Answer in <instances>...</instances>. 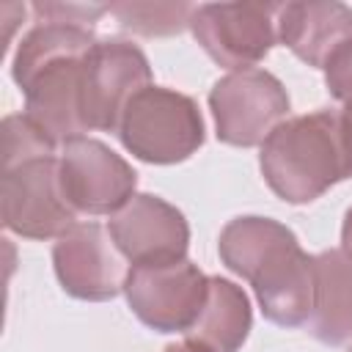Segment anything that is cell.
Listing matches in <instances>:
<instances>
[{
  "mask_svg": "<svg viewBox=\"0 0 352 352\" xmlns=\"http://www.w3.org/2000/svg\"><path fill=\"white\" fill-rule=\"evenodd\" d=\"M99 38L91 28L38 22L14 52L11 77L25 94V116L58 146L85 138L82 66Z\"/></svg>",
  "mask_w": 352,
  "mask_h": 352,
  "instance_id": "1",
  "label": "cell"
},
{
  "mask_svg": "<svg viewBox=\"0 0 352 352\" xmlns=\"http://www.w3.org/2000/svg\"><path fill=\"white\" fill-rule=\"evenodd\" d=\"M223 264L245 278L261 314L280 327H300L314 305V256H308L294 231L272 217H234L217 239Z\"/></svg>",
  "mask_w": 352,
  "mask_h": 352,
  "instance_id": "2",
  "label": "cell"
},
{
  "mask_svg": "<svg viewBox=\"0 0 352 352\" xmlns=\"http://www.w3.org/2000/svg\"><path fill=\"white\" fill-rule=\"evenodd\" d=\"M258 165L278 198L311 204L352 179V121L341 110L289 118L261 143Z\"/></svg>",
  "mask_w": 352,
  "mask_h": 352,
  "instance_id": "3",
  "label": "cell"
},
{
  "mask_svg": "<svg viewBox=\"0 0 352 352\" xmlns=\"http://www.w3.org/2000/svg\"><path fill=\"white\" fill-rule=\"evenodd\" d=\"M116 132L132 157L151 165H173L201 148L204 118L187 94L148 85L126 104Z\"/></svg>",
  "mask_w": 352,
  "mask_h": 352,
  "instance_id": "4",
  "label": "cell"
},
{
  "mask_svg": "<svg viewBox=\"0 0 352 352\" xmlns=\"http://www.w3.org/2000/svg\"><path fill=\"white\" fill-rule=\"evenodd\" d=\"M217 138L228 146H261L289 116L283 82L264 69H242L220 77L209 91Z\"/></svg>",
  "mask_w": 352,
  "mask_h": 352,
  "instance_id": "5",
  "label": "cell"
},
{
  "mask_svg": "<svg viewBox=\"0 0 352 352\" xmlns=\"http://www.w3.org/2000/svg\"><path fill=\"white\" fill-rule=\"evenodd\" d=\"M3 226L25 239H58L77 223L60 187L58 157H36L3 168Z\"/></svg>",
  "mask_w": 352,
  "mask_h": 352,
  "instance_id": "6",
  "label": "cell"
},
{
  "mask_svg": "<svg viewBox=\"0 0 352 352\" xmlns=\"http://www.w3.org/2000/svg\"><path fill=\"white\" fill-rule=\"evenodd\" d=\"M209 275L192 261L132 264L124 294L132 314L157 333H187L206 302Z\"/></svg>",
  "mask_w": 352,
  "mask_h": 352,
  "instance_id": "7",
  "label": "cell"
},
{
  "mask_svg": "<svg viewBox=\"0 0 352 352\" xmlns=\"http://www.w3.org/2000/svg\"><path fill=\"white\" fill-rule=\"evenodd\" d=\"M280 3H204L190 30L204 52L223 69H253L278 41Z\"/></svg>",
  "mask_w": 352,
  "mask_h": 352,
  "instance_id": "8",
  "label": "cell"
},
{
  "mask_svg": "<svg viewBox=\"0 0 352 352\" xmlns=\"http://www.w3.org/2000/svg\"><path fill=\"white\" fill-rule=\"evenodd\" d=\"M151 85V66L140 47L121 38L96 41L82 66V113L88 129L116 132L126 104Z\"/></svg>",
  "mask_w": 352,
  "mask_h": 352,
  "instance_id": "9",
  "label": "cell"
},
{
  "mask_svg": "<svg viewBox=\"0 0 352 352\" xmlns=\"http://www.w3.org/2000/svg\"><path fill=\"white\" fill-rule=\"evenodd\" d=\"M60 187L77 214H116L135 198L138 173L110 146L94 138H77L63 146Z\"/></svg>",
  "mask_w": 352,
  "mask_h": 352,
  "instance_id": "10",
  "label": "cell"
},
{
  "mask_svg": "<svg viewBox=\"0 0 352 352\" xmlns=\"http://www.w3.org/2000/svg\"><path fill=\"white\" fill-rule=\"evenodd\" d=\"M55 275L66 294L77 300H113L124 292L126 267L113 236L99 223H74L55 239L52 248Z\"/></svg>",
  "mask_w": 352,
  "mask_h": 352,
  "instance_id": "11",
  "label": "cell"
},
{
  "mask_svg": "<svg viewBox=\"0 0 352 352\" xmlns=\"http://www.w3.org/2000/svg\"><path fill=\"white\" fill-rule=\"evenodd\" d=\"M107 231L118 253L129 264H168L182 261L190 245V226L184 214L160 195L140 192L116 214Z\"/></svg>",
  "mask_w": 352,
  "mask_h": 352,
  "instance_id": "12",
  "label": "cell"
},
{
  "mask_svg": "<svg viewBox=\"0 0 352 352\" xmlns=\"http://www.w3.org/2000/svg\"><path fill=\"white\" fill-rule=\"evenodd\" d=\"M278 41L302 63L324 72L338 52L352 47V8L336 0L280 3Z\"/></svg>",
  "mask_w": 352,
  "mask_h": 352,
  "instance_id": "13",
  "label": "cell"
},
{
  "mask_svg": "<svg viewBox=\"0 0 352 352\" xmlns=\"http://www.w3.org/2000/svg\"><path fill=\"white\" fill-rule=\"evenodd\" d=\"M305 324L327 346L352 338V261L341 250L314 256V305Z\"/></svg>",
  "mask_w": 352,
  "mask_h": 352,
  "instance_id": "14",
  "label": "cell"
},
{
  "mask_svg": "<svg viewBox=\"0 0 352 352\" xmlns=\"http://www.w3.org/2000/svg\"><path fill=\"white\" fill-rule=\"evenodd\" d=\"M250 324L253 314L248 294L236 283L214 275L209 278V292L201 316L184 336L187 341L201 344L212 352H236L248 341Z\"/></svg>",
  "mask_w": 352,
  "mask_h": 352,
  "instance_id": "15",
  "label": "cell"
},
{
  "mask_svg": "<svg viewBox=\"0 0 352 352\" xmlns=\"http://www.w3.org/2000/svg\"><path fill=\"white\" fill-rule=\"evenodd\" d=\"M195 6L190 3H110V14L129 33L160 38L190 28Z\"/></svg>",
  "mask_w": 352,
  "mask_h": 352,
  "instance_id": "16",
  "label": "cell"
},
{
  "mask_svg": "<svg viewBox=\"0 0 352 352\" xmlns=\"http://www.w3.org/2000/svg\"><path fill=\"white\" fill-rule=\"evenodd\" d=\"M55 146L58 143L47 138L25 113L3 118V168L36 157H52Z\"/></svg>",
  "mask_w": 352,
  "mask_h": 352,
  "instance_id": "17",
  "label": "cell"
},
{
  "mask_svg": "<svg viewBox=\"0 0 352 352\" xmlns=\"http://www.w3.org/2000/svg\"><path fill=\"white\" fill-rule=\"evenodd\" d=\"M33 14L38 22L94 28V22L102 14H110V6L104 3H33Z\"/></svg>",
  "mask_w": 352,
  "mask_h": 352,
  "instance_id": "18",
  "label": "cell"
},
{
  "mask_svg": "<svg viewBox=\"0 0 352 352\" xmlns=\"http://www.w3.org/2000/svg\"><path fill=\"white\" fill-rule=\"evenodd\" d=\"M324 85L330 96L341 102V113L352 121V47H346L330 60V66L324 69Z\"/></svg>",
  "mask_w": 352,
  "mask_h": 352,
  "instance_id": "19",
  "label": "cell"
},
{
  "mask_svg": "<svg viewBox=\"0 0 352 352\" xmlns=\"http://www.w3.org/2000/svg\"><path fill=\"white\" fill-rule=\"evenodd\" d=\"M341 253L352 261V206L346 209V217H344V226H341Z\"/></svg>",
  "mask_w": 352,
  "mask_h": 352,
  "instance_id": "20",
  "label": "cell"
},
{
  "mask_svg": "<svg viewBox=\"0 0 352 352\" xmlns=\"http://www.w3.org/2000/svg\"><path fill=\"white\" fill-rule=\"evenodd\" d=\"M165 352H212V349H206V346H201V344H192V341H182V344L168 346Z\"/></svg>",
  "mask_w": 352,
  "mask_h": 352,
  "instance_id": "21",
  "label": "cell"
},
{
  "mask_svg": "<svg viewBox=\"0 0 352 352\" xmlns=\"http://www.w3.org/2000/svg\"><path fill=\"white\" fill-rule=\"evenodd\" d=\"M349 352H352V346H349Z\"/></svg>",
  "mask_w": 352,
  "mask_h": 352,
  "instance_id": "22",
  "label": "cell"
}]
</instances>
